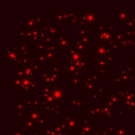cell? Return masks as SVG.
Wrapping results in <instances>:
<instances>
[{"label":"cell","mask_w":135,"mask_h":135,"mask_svg":"<svg viewBox=\"0 0 135 135\" xmlns=\"http://www.w3.org/2000/svg\"><path fill=\"white\" fill-rule=\"evenodd\" d=\"M79 25L80 26H85V24H92L93 25H97V13L96 12H84L80 17H79Z\"/></svg>","instance_id":"6da1fadb"},{"label":"cell","mask_w":135,"mask_h":135,"mask_svg":"<svg viewBox=\"0 0 135 135\" xmlns=\"http://www.w3.org/2000/svg\"><path fill=\"white\" fill-rule=\"evenodd\" d=\"M115 32H110L107 29H104L103 31H97V35L99 36V40L101 42H110L113 39Z\"/></svg>","instance_id":"7a4b0ae2"},{"label":"cell","mask_w":135,"mask_h":135,"mask_svg":"<svg viewBox=\"0 0 135 135\" xmlns=\"http://www.w3.org/2000/svg\"><path fill=\"white\" fill-rule=\"evenodd\" d=\"M71 45V40L67 36H60L58 39V46L60 49H66Z\"/></svg>","instance_id":"3957f363"},{"label":"cell","mask_w":135,"mask_h":135,"mask_svg":"<svg viewBox=\"0 0 135 135\" xmlns=\"http://www.w3.org/2000/svg\"><path fill=\"white\" fill-rule=\"evenodd\" d=\"M129 18V12H126V11H123V12H116L115 13V21H127V19Z\"/></svg>","instance_id":"277c9868"},{"label":"cell","mask_w":135,"mask_h":135,"mask_svg":"<svg viewBox=\"0 0 135 135\" xmlns=\"http://www.w3.org/2000/svg\"><path fill=\"white\" fill-rule=\"evenodd\" d=\"M89 29L86 28L85 25V26H81V27H80L79 32L76 33V35H77V36H89Z\"/></svg>","instance_id":"5b68a950"},{"label":"cell","mask_w":135,"mask_h":135,"mask_svg":"<svg viewBox=\"0 0 135 135\" xmlns=\"http://www.w3.org/2000/svg\"><path fill=\"white\" fill-rule=\"evenodd\" d=\"M58 33V28H57V26L55 25H51V26H48V34L51 35V36H56Z\"/></svg>","instance_id":"8992f818"},{"label":"cell","mask_w":135,"mask_h":135,"mask_svg":"<svg viewBox=\"0 0 135 135\" xmlns=\"http://www.w3.org/2000/svg\"><path fill=\"white\" fill-rule=\"evenodd\" d=\"M115 40H117V41L120 42L121 40H125L127 36H126V34H125V33H117V34H116V36H115Z\"/></svg>","instance_id":"52a82bcc"},{"label":"cell","mask_w":135,"mask_h":135,"mask_svg":"<svg viewBox=\"0 0 135 135\" xmlns=\"http://www.w3.org/2000/svg\"><path fill=\"white\" fill-rule=\"evenodd\" d=\"M80 40L85 44L86 46H89V36H80Z\"/></svg>","instance_id":"ba28073f"},{"label":"cell","mask_w":135,"mask_h":135,"mask_svg":"<svg viewBox=\"0 0 135 135\" xmlns=\"http://www.w3.org/2000/svg\"><path fill=\"white\" fill-rule=\"evenodd\" d=\"M44 42L46 43V44H53V42H54V37L53 36H51V35H47V38L45 39Z\"/></svg>","instance_id":"9c48e42d"},{"label":"cell","mask_w":135,"mask_h":135,"mask_svg":"<svg viewBox=\"0 0 135 135\" xmlns=\"http://www.w3.org/2000/svg\"><path fill=\"white\" fill-rule=\"evenodd\" d=\"M79 21H80V19H79V17L75 14L74 17H71V20H70V21L74 24V25H79Z\"/></svg>","instance_id":"30bf717a"},{"label":"cell","mask_w":135,"mask_h":135,"mask_svg":"<svg viewBox=\"0 0 135 135\" xmlns=\"http://www.w3.org/2000/svg\"><path fill=\"white\" fill-rule=\"evenodd\" d=\"M131 20H132V21L135 23V15H134V16H131Z\"/></svg>","instance_id":"8fae6325"}]
</instances>
